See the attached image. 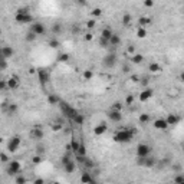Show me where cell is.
<instances>
[{
  "label": "cell",
  "instance_id": "e575fe53",
  "mask_svg": "<svg viewBox=\"0 0 184 184\" xmlns=\"http://www.w3.org/2000/svg\"><path fill=\"white\" fill-rule=\"evenodd\" d=\"M26 177L23 176V174H19V176H16V180H15V183L16 184H26Z\"/></svg>",
  "mask_w": 184,
  "mask_h": 184
},
{
  "label": "cell",
  "instance_id": "cb8c5ba5",
  "mask_svg": "<svg viewBox=\"0 0 184 184\" xmlns=\"http://www.w3.org/2000/svg\"><path fill=\"white\" fill-rule=\"evenodd\" d=\"M112 35H114V32H112L111 29H109V27H105V29H102V32H101V38L109 42V39L112 38Z\"/></svg>",
  "mask_w": 184,
  "mask_h": 184
},
{
  "label": "cell",
  "instance_id": "d6a6232c",
  "mask_svg": "<svg viewBox=\"0 0 184 184\" xmlns=\"http://www.w3.org/2000/svg\"><path fill=\"white\" fill-rule=\"evenodd\" d=\"M101 15H102V9H101V7L92 9V12H91V16H92V17H99Z\"/></svg>",
  "mask_w": 184,
  "mask_h": 184
},
{
  "label": "cell",
  "instance_id": "3957f363",
  "mask_svg": "<svg viewBox=\"0 0 184 184\" xmlns=\"http://www.w3.org/2000/svg\"><path fill=\"white\" fill-rule=\"evenodd\" d=\"M151 147L148 144H138L137 145V150H135V154H137V158H147L151 155Z\"/></svg>",
  "mask_w": 184,
  "mask_h": 184
},
{
  "label": "cell",
  "instance_id": "ab89813d",
  "mask_svg": "<svg viewBox=\"0 0 184 184\" xmlns=\"http://www.w3.org/2000/svg\"><path fill=\"white\" fill-rule=\"evenodd\" d=\"M58 61H59V62H68V61H69V55H68V53H61L59 58H58Z\"/></svg>",
  "mask_w": 184,
  "mask_h": 184
},
{
  "label": "cell",
  "instance_id": "74e56055",
  "mask_svg": "<svg viewBox=\"0 0 184 184\" xmlns=\"http://www.w3.org/2000/svg\"><path fill=\"white\" fill-rule=\"evenodd\" d=\"M35 39H36V35H35L32 30H29V32L26 33V40H27V42H33Z\"/></svg>",
  "mask_w": 184,
  "mask_h": 184
},
{
  "label": "cell",
  "instance_id": "ee69618b",
  "mask_svg": "<svg viewBox=\"0 0 184 184\" xmlns=\"http://www.w3.org/2000/svg\"><path fill=\"white\" fill-rule=\"evenodd\" d=\"M121 108H122L121 102H114V105L111 106V109H115V111H121Z\"/></svg>",
  "mask_w": 184,
  "mask_h": 184
},
{
  "label": "cell",
  "instance_id": "7402d4cb",
  "mask_svg": "<svg viewBox=\"0 0 184 184\" xmlns=\"http://www.w3.org/2000/svg\"><path fill=\"white\" fill-rule=\"evenodd\" d=\"M109 45H111V46H115V48L121 45V36L118 33H114V35H112V38L109 39Z\"/></svg>",
  "mask_w": 184,
  "mask_h": 184
},
{
  "label": "cell",
  "instance_id": "f35d334b",
  "mask_svg": "<svg viewBox=\"0 0 184 184\" xmlns=\"http://www.w3.org/2000/svg\"><path fill=\"white\" fill-rule=\"evenodd\" d=\"M0 161H1L3 164H6V163H10V161H9V155H7V154H6L4 151L0 154Z\"/></svg>",
  "mask_w": 184,
  "mask_h": 184
},
{
  "label": "cell",
  "instance_id": "7bdbcfd3",
  "mask_svg": "<svg viewBox=\"0 0 184 184\" xmlns=\"http://www.w3.org/2000/svg\"><path fill=\"white\" fill-rule=\"evenodd\" d=\"M49 46H50L52 49L58 48V46H59V40H58V39H52V40H49Z\"/></svg>",
  "mask_w": 184,
  "mask_h": 184
},
{
  "label": "cell",
  "instance_id": "6f0895ef",
  "mask_svg": "<svg viewBox=\"0 0 184 184\" xmlns=\"http://www.w3.org/2000/svg\"><path fill=\"white\" fill-rule=\"evenodd\" d=\"M50 184H61V183H59V181H52Z\"/></svg>",
  "mask_w": 184,
  "mask_h": 184
},
{
  "label": "cell",
  "instance_id": "e0dca14e",
  "mask_svg": "<svg viewBox=\"0 0 184 184\" xmlns=\"http://www.w3.org/2000/svg\"><path fill=\"white\" fill-rule=\"evenodd\" d=\"M166 120H167V122H168V125H170V127H174V125H177V124L180 122V117H178L177 114H168Z\"/></svg>",
  "mask_w": 184,
  "mask_h": 184
},
{
  "label": "cell",
  "instance_id": "30bf717a",
  "mask_svg": "<svg viewBox=\"0 0 184 184\" xmlns=\"http://www.w3.org/2000/svg\"><path fill=\"white\" fill-rule=\"evenodd\" d=\"M152 127L155 129H161V131H166V129L170 128V125H168L166 118H157V120L152 122Z\"/></svg>",
  "mask_w": 184,
  "mask_h": 184
},
{
  "label": "cell",
  "instance_id": "83f0119b",
  "mask_svg": "<svg viewBox=\"0 0 184 184\" xmlns=\"http://www.w3.org/2000/svg\"><path fill=\"white\" fill-rule=\"evenodd\" d=\"M82 76H84V79L85 81H91L94 78V72H92V69H85L84 73H82Z\"/></svg>",
  "mask_w": 184,
  "mask_h": 184
},
{
  "label": "cell",
  "instance_id": "7dc6e473",
  "mask_svg": "<svg viewBox=\"0 0 184 184\" xmlns=\"http://www.w3.org/2000/svg\"><path fill=\"white\" fill-rule=\"evenodd\" d=\"M99 43H101V46H102V48H106V46L109 45V42H108V40H105V39H102V38L99 39Z\"/></svg>",
  "mask_w": 184,
  "mask_h": 184
},
{
  "label": "cell",
  "instance_id": "bcb514c9",
  "mask_svg": "<svg viewBox=\"0 0 184 184\" xmlns=\"http://www.w3.org/2000/svg\"><path fill=\"white\" fill-rule=\"evenodd\" d=\"M86 27H88V29H94V27H95V20H94V19L88 20V22H86Z\"/></svg>",
  "mask_w": 184,
  "mask_h": 184
},
{
  "label": "cell",
  "instance_id": "f1b7e54d",
  "mask_svg": "<svg viewBox=\"0 0 184 184\" xmlns=\"http://www.w3.org/2000/svg\"><path fill=\"white\" fill-rule=\"evenodd\" d=\"M72 121L75 122V124H78V125H82V124L85 122V117H84L81 112H78V115H76V117H75Z\"/></svg>",
  "mask_w": 184,
  "mask_h": 184
},
{
  "label": "cell",
  "instance_id": "f907efd6",
  "mask_svg": "<svg viewBox=\"0 0 184 184\" xmlns=\"http://www.w3.org/2000/svg\"><path fill=\"white\" fill-rule=\"evenodd\" d=\"M33 184H46L45 183V180H43V178H35V180H33Z\"/></svg>",
  "mask_w": 184,
  "mask_h": 184
},
{
  "label": "cell",
  "instance_id": "680465c9",
  "mask_svg": "<svg viewBox=\"0 0 184 184\" xmlns=\"http://www.w3.org/2000/svg\"><path fill=\"white\" fill-rule=\"evenodd\" d=\"M181 148H183V151H184V143H181Z\"/></svg>",
  "mask_w": 184,
  "mask_h": 184
},
{
  "label": "cell",
  "instance_id": "9f6ffc18",
  "mask_svg": "<svg viewBox=\"0 0 184 184\" xmlns=\"http://www.w3.org/2000/svg\"><path fill=\"white\" fill-rule=\"evenodd\" d=\"M180 79H181V81H183V82H184V72H181V73H180Z\"/></svg>",
  "mask_w": 184,
  "mask_h": 184
},
{
  "label": "cell",
  "instance_id": "681fc988",
  "mask_svg": "<svg viewBox=\"0 0 184 184\" xmlns=\"http://www.w3.org/2000/svg\"><path fill=\"white\" fill-rule=\"evenodd\" d=\"M144 6L145 7H152V6H154V1H152V0H145Z\"/></svg>",
  "mask_w": 184,
  "mask_h": 184
},
{
  "label": "cell",
  "instance_id": "f546056e",
  "mask_svg": "<svg viewBox=\"0 0 184 184\" xmlns=\"http://www.w3.org/2000/svg\"><path fill=\"white\" fill-rule=\"evenodd\" d=\"M137 36H138L140 39H144L145 36H147V29H144V27H140V26H138V29H137Z\"/></svg>",
  "mask_w": 184,
  "mask_h": 184
},
{
  "label": "cell",
  "instance_id": "91938a15",
  "mask_svg": "<svg viewBox=\"0 0 184 184\" xmlns=\"http://www.w3.org/2000/svg\"><path fill=\"white\" fill-rule=\"evenodd\" d=\"M128 184H131V183H128Z\"/></svg>",
  "mask_w": 184,
  "mask_h": 184
},
{
  "label": "cell",
  "instance_id": "603a6c76",
  "mask_svg": "<svg viewBox=\"0 0 184 184\" xmlns=\"http://www.w3.org/2000/svg\"><path fill=\"white\" fill-rule=\"evenodd\" d=\"M148 69H150V72L151 73H158V72H161V65L158 64V62H151V64L148 65Z\"/></svg>",
  "mask_w": 184,
  "mask_h": 184
},
{
  "label": "cell",
  "instance_id": "ba28073f",
  "mask_svg": "<svg viewBox=\"0 0 184 184\" xmlns=\"http://www.w3.org/2000/svg\"><path fill=\"white\" fill-rule=\"evenodd\" d=\"M38 78H39V84L42 86H46V84L49 82L50 79V76H49V72L46 69H38Z\"/></svg>",
  "mask_w": 184,
  "mask_h": 184
},
{
  "label": "cell",
  "instance_id": "f5cc1de1",
  "mask_svg": "<svg viewBox=\"0 0 184 184\" xmlns=\"http://www.w3.org/2000/svg\"><path fill=\"white\" fill-rule=\"evenodd\" d=\"M94 39V35H92V33H86V35H85V40H92Z\"/></svg>",
  "mask_w": 184,
  "mask_h": 184
},
{
  "label": "cell",
  "instance_id": "c3c4849f",
  "mask_svg": "<svg viewBox=\"0 0 184 184\" xmlns=\"http://www.w3.org/2000/svg\"><path fill=\"white\" fill-rule=\"evenodd\" d=\"M6 88H9V86H7V81H1V82H0V89H1V91H4Z\"/></svg>",
  "mask_w": 184,
  "mask_h": 184
},
{
  "label": "cell",
  "instance_id": "94428289",
  "mask_svg": "<svg viewBox=\"0 0 184 184\" xmlns=\"http://www.w3.org/2000/svg\"><path fill=\"white\" fill-rule=\"evenodd\" d=\"M181 184H184V183H181Z\"/></svg>",
  "mask_w": 184,
  "mask_h": 184
},
{
  "label": "cell",
  "instance_id": "2e32d148",
  "mask_svg": "<svg viewBox=\"0 0 184 184\" xmlns=\"http://www.w3.org/2000/svg\"><path fill=\"white\" fill-rule=\"evenodd\" d=\"M152 94H154V91H152L151 88H145L144 91L140 94V98H138L140 102H145V101H148V99L152 96Z\"/></svg>",
  "mask_w": 184,
  "mask_h": 184
},
{
  "label": "cell",
  "instance_id": "ac0fdd59",
  "mask_svg": "<svg viewBox=\"0 0 184 184\" xmlns=\"http://www.w3.org/2000/svg\"><path fill=\"white\" fill-rule=\"evenodd\" d=\"M7 86H9V89H17L19 88V78H17L16 75L10 76V78L7 79Z\"/></svg>",
  "mask_w": 184,
  "mask_h": 184
},
{
  "label": "cell",
  "instance_id": "44dd1931",
  "mask_svg": "<svg viewBox=\"0 0 184 184\" xmlns=\"http://www.w3.org/2000/svg\"><path fill=\"white\" fill-rule=\"evenodd\" d=\"M81 184H94V178L91 174L88 173H84V174H81Z\"/></svg>",
  "mask_w": 184,
  "mask_h": 184
},
{
  "label": "cell",
  "instance_id": "4dcf8cb0",
  "mask_svg": "<svg viewBox=\"0 0 184 184\" xmlns=\"http://www.w3.org/2000/svg\"><path fill=\"white\" fill-rule=\"evenodd\" d=\"M131 20H132V17H131V15H128V13H125V15L122 16V24H124V26L131 24Z\"/></svg>",
  "mask_w": 184,
  "mask_h": 184
},
{
  "label": "cell",
  "instance_id": "836d02e7",
  "mask_svg": "<svg viewBox=\"0 0 184 184\" xmlns=\"http://www.w3.org/2000/svg\"><path fill=\"white\" fill-rule=\"evenodd\" d=\"M17 109H19V106H17V104H10L9 105V114H10V115H15V114H16L17 112Z\"/></svg>",
  "mask_w": 184,
  "mask_h": 184
},
{
  "label": "cell",
  "instance_id": "8fae6325",
  "mask_svg": "<svg viewBox=\"0 0 184 184\" xmlns=\"http://www.w3.org/2000/svg\"><path fill=\"white\" fill-rule=\"evenodd\" d=\"M137 164H140V166H144V167H148V168H151V167H154V166L157 164V161H155V158H152V157H147V158H138Z\"/></svg>",
  "mask_w": 184,
  "mask_h": 184
},
{
  "label": "cell",
  "instance_id": "f6af8a7d",
  "mask_svg": "<svg viewBox=\"0 0 184 184\" xmlns=\"http://www.w3.org/2000/svg\"><path fill=\"white\" fill-rule=\"evenodd\" d=\"M125 104H127V105H132V104H134V96H132V95L127 96V98H125Z\"/></svg>",
  "mask_w": 184,
  "mask_h": 184
},
{
  "label": "cell",
  "instance_id": "8d00e7d4",
  "mask_svg": "<svg viewBox=\"0 0 184 184\" xmlns=\"http://www.w3.org/2000/svg\"><path fill=\"white\" fill-rule=\"evenodd\" d=\"M78 148H79V143H78V141L73 138L72 143H71V150H72L73 152H76V151H78Z\"/></svg>",
  "mask_w": 184,
  "mask_h": 184
},
{
  "label": "cell",
  "instance_id": "816d5d0a",
  "mask_svg": "<svg viewBox=\"0 0 184 184\" xmlns=\"http://www.w3.org/2000/svg\"><path fill=\"white\" fill-rule=\"evenodd\" d=\"M52 129H53V131H61V129H62V125H61V124H55V125L52 127Z\"/></svg>",
  "mask_w": 184,
  "mask_h": 184
},
{
  "label": "cell",
  "instance_id": "1f68e13d",
  "mask_svg": "<svg viewBox=\"0 0 184 184\" xmlns=\"http://www.w3.org/2000/svg\"><path fill=\"white\" fill-rule=\"evenodd\" d=\"M52 32H53V35H59V33L62 32V24L55 23L53 26H52Z\"/></svg>",
  "mask_w": 184,
  "mask_h": 184
},
{
  "label": "cell",
  "instance_id": "4fadbf2b",
  "mask_svg": "<svg viewBox=\"0 0 184 184\" xmlns=\"http://www.w3.org/2000/svg\"><path fill=\"white\" fill-rule=\"evenodd\" d=\"M30 30H32L36 36H40V35L45 33V26H43V23H40V22H35V23L32 24V27H30Z\"/></svg>",
  "mask_w": 184,
  "mask_h": 184
},
{
  "label": "cell",
  "instance_id": "11a10c76",
  "mask_svg": "<svg viewBox=\"0 0 184 184\" xmlns=\"http://www.w3.org/2000/svg\"><path fill=\"white\" fill-rule=\"evenodd\" d=\"M122 72H124V73L129 72V68H128V66H124V68H122Z\"/></svg>",
  "mask_w": 184,
  "mask_h": 184
},
{
  "label": "cell",
  "instance_id": "d4e9b609",
  "mask_svg": "<svg viewBox=\"0 0 184 184\" xmlns=\"http://www.w3.org/2000/svg\"><path fill=\"white\" fill-rule=\"evenodd\" d=\"M143 61H144V56L141 55V53H134V55L131 56V62L132 64H143Z\"/></svg>",
  "mask_w": 184,
  "mask_h": 184
},
{
  "label": "cell",
  "instance_id": "5b68a950",
  "mask_svg": "<svg viewBox=\"0 0 184 184\" xmlns=\"http://www.w3.org/2000/svg\"><path fill=\"white\" fill-rule=\"evenodd\" d=\"M22 144V138L19 135H15L12 137L10 140L7 141V151L9 152H16L19 150V147Z\"/></svg>",
  "mask_w": 184,
  "mask_h": 184
},
{
  "label": "cell",
  "instance_id": "ffe728a7",
  "mask_svg": "<svg viewBox=\"0 0 184 184\" xmlns=\"http://www.w3.org/2000/svg\"><path fill=\"white\" fill-rule=\"evenodd\" d=\"M152 23V19L151 17H147V16H141L138 19V24H140V27H147V26H150Z\"/></svg>",
  "mask_w": 184,
  "mask_h": 184
},
{
  "label": "cell",
  "instance_id": "52a82bcc",
  "mask_svg": "<svg viewBox=\"0 0 184 184\" xmlns=\"http://www.w3.org/2000/svg\"><path fill=\"white\" fill-rule=\"evenodd\" d=\"M29 137L32 138L33 141H40L43 137H45V132H43V129L40 128L39 125H36V127H33L30 129V132H29Z\"/></svg>",
  "mask_w": 184,
  "mask_h": 184
},
{
  "label": "cell",
  "instance_id": "5bb4252c",
  "mask_svg": "<svg viewBox=\"0 0 184 184\" xmlns=\"http://www.w3.org/2000/svg\"><path fill=\"white\" fill-rule=\"evenodd\" d=\"M108 118H109L112 122H121V121H122V114H121V111L109 109V112H108Z\"/></svg>",
  "mask_w": 184,
  "mask_h": 184
},
{
  "label": "cell",
  "instance_id": "b9f144b4",
  "mask_svg": "<svg viewBox=\"0 0 184 184\" xmlns=\"http://www.w3.org/2000/svg\"><path fill=\"white\" fill-rule=\"evenodd\" d=\"M32 163H33V164H40V163H42V157H40L39 154L33 155V157H32Z\"/></svg>",
  "mask_w": 184,
  "mask_h": 184
},
{
  "label": "cell",
  "instance_id": "6da1fadb",
  "mask_svg": "<svg viewBox=\"0 0 184 184\" xmlns=\"http://www.w3.org/2000/svg\"><path fill=\"white\" fill-rule=\"evenodd\" d=\"M134 134H135V131L131 128L118 129V131L114 134V141H115V143H120V144H127V143H131V141H132Z\"/></svg>",
  "mask_w": 184,
  "mask_h": 184
},
{
  "label": "cell",
  "instance_id": "484cf974",
  "mask_svg": "<svg viewBox=\"0 0 184 184\" xmlns=\"http://www.w3.org/2000/svg\"><path fill=\"white\" fill-rule=\"evenodd\" d=\"M150 114H147V112H143V114H140V117H138V121L141 122V124H148L150 122Z\"/></svg>",
  "mask_w": 184,
  "mask_h": 184
},
{
  "label": "cell",
  "instance_id": "d590c367",
  "mask_svg": "<svg viewBox=\"0 0 184 184\" xmlns=\"http://www.w3.org/2000/svg\"><path fill=\"white\" fill-rule=\"evenodd\" d=\"M173 181H174V184H181V183H184V174H177V176L173 178Z\"/></svg>",
  "mask_w": 184,
  "mask_h": 184
},
{
  "label": "cell",
  "instance_id": "9a60e30c",
  "mask_svg": "<svg viewBox=\"0 0 184 184\" xmlns=\"http://www.w3.org/2000/svg\"><path fill=\"white\" fill-rule=\"evenodd\" d=\"M106 129H108V125H106V122H99L98 125H95V128H94V134L95 135H104L105 132H106Z\"/></svg>",
  "mask_w": 184,
  "mask_h": 184
},
{
  "label": "cell",
  "instance_id": "7a4b0ae2",
  "mask_svg": "<svg viewBox=\"0 0 184 184\" xmlns=\"http://www.w3.org/2000/svg\"><path fill=\"white\" fill-rule=\"evenodd\" d=\"M15 20H16L17 23H35V17L27 12V9L23 7V9H19L16 13V16H15Z\"/></svg>",
  "mask_w": 184,
  "mask_h": 184
},
{
  "label": "cell",
  "instance_id": "7c38bea8",
  "mask_svg": "<svg viewBox=\"0 0 184 184\" xmlns=\"http://www.w3.org/2000/svg\"><path fill=\"white\" fill-rule=\"evenodd\" d=\"M13 55H15V49L12 48V46H1L0 56H1L3 59H10Z\"/></svg>",
  "mask_w": 184,
  "mask_h": 184
},
{
  "label": "cell",
  "instance_id": "60d3db41",
  "mask_svg": "<svg viewBox=\"0 0 184 184\" xmlns=\"http://www.w3.org/2000/svg\"><path fill=\"white\" fill-rule=\"evenodd\" d=\"M0 69H1V71L7 69V59H3V58H0Z\"/></svg>",
  "mask_w": 184,
  "mask_h": 184
},
{
  "label": "cell",
  "instance_id": "9c48e42d",
  "mask_svg": "<svg viewBox=\"0 0 184 184\" xmlns=\"http://www.w3.org/2000/svg\"><path fill=\"white\" fill-rule=\"evenodd\" d=\"M115 64H117V55L115 53H108L102 59V65L105 68H112V66H115Z\"/></svg>",
  "mask_w": 184,
  "mask_h": 184
},
{
  "label": "cell",
  "instance_id": "d6986e66",
  "mask_svg": "<svg viewBox=\"0 0 184 184\" xmlns=\"http://www.w3.org/2000/svg\"><path fill=\"white\" fill-rule=\"evenodd\" d=\"M64 168H65V171H66L68 174H72L73 171L76 170V164H75V161L69 160L68 163H65L64 164Z\"/></svg>",
  "mask_w": 184,
  "mask_h": 184
},
{
  "label": "cell",
  "instance_id": "8992f818",
  "mask_svg": "<svg viewBox=\"0 0 184 184\" xmlns=\"http://www.w3.org/2000/svg\"><path fill=\"white\" fill-rule=\"evenodd\" d=\"M59 105H61V108H62V112H64L68 118L73 120V118L78 115V111H76V109H73L69 104H66V102H64V101H61V104H59Z\"/></svg>",
  "mask_w": 184,
  "mask_h": 184
},
{
  "label": "cell",
  "instance_id": "db71d44e",
  "mask_svg": "<svg viewBox=\"0 0 184 184\" xmlns=\"http://www.w3.org/2000/svg\"><path fill=\"white\" fill-rule=\"evenodd\" d=\"M128 52H129V53H134V52H135V48H134L132 45H129V46H128Z\"/></svg>",
  "mask_w": 184,
  "mask_h": 184
},
{
  "label": "cell",
  "instance_id": "4316f807",
  "mask_svg": "<svg viewBox=\"0 0 184 184\" xmlns=\"http://www.w3.org/2000/svg\"><path fill=\"white\" fill-rule=\"evenodd\" d=\"M48 104H50V105L61 104V98H59L58 95H49L48 96Z\"/></svg>",
  "mask_w": 184,
  "mask_h": 184
},
{
  "label": "cell",
  "instance_id": "277c9868",
  "mask_svg": "<svg viewBox=\"0 0 184 184\" xmlns=\"http://www.w3.org/2000/svg\"><path fill=\"white\" fill-rule=\"evenodd\" d=\"M22 171V164L17 160H12L7 166V174L9 176H19Z\"/></svg>",
  "mask_w": 184,
  "mask_h": 184
}]
</instances>
